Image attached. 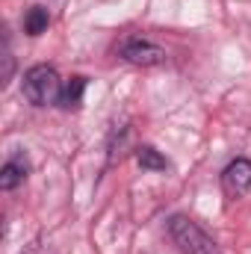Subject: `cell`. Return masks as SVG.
Segmentation results:
<instances>
[{
    "instance_id": "obj_5",
    "label": "cell",
    "mask_w": 251,
    "mask_h": 254,
    "mask_svg": "<svg viewBox=\"0 0 251 254\" xmlns=\"http://www.w3.org/2000/svg\"><path fill=\"white\" fill-rule=\"evenodd\" d=\"M27 172H30L27 157L15 154V157H12V160H6V163H3V169H0V190H6V192L15 190L18 184H24Z\"/></svg>"
},
{
    "instance_id": "obj_8",
    "label": "cell",
    "mask_w": 251,
    "mask_h": 254,
    "mask_svg": "<svg viewBox=\"0 0 251 254\" xmlns=\"http://www.w3.org/2000/svg\"><path fill=\"white\" fill-rule=\"evenodd\" d=\"M48 24H51V15H48L45 6H33V9H27V15H24V30H27L30 36L45 33Z\"/></svg>"
},
{
    "instance_id": "obj_2",
    "label": "cell",
    "mask_w": 251,
    "mask_h": 254,
    "mask_svg": "<svg viewBox=\"0 0 251 254\" xmlns=\"http://www.w3.org/2000/svg\"><path fill=\"white\" fill-rule=\"evenodd\" d=\"M24 98L33 104V107H51L63 98V80L57 74V68L51 65H33L24 71Z\"/></svg>"
},
{
    "instance_id": "obj_9",
    "label": "cell",
    "mask_w": 251,
    "mask_h": 254,
    "mask_svg": "<svg viewBox=\"0 0 251 254\" xmlns=\"http://www.w3.org/2000/svg\"><path fill=\"white\" fill-rule=\"evenodd\" d=\"M12 68H15V63H12V54H9V42L3 39V83H9V77H12Z\"/></svg>"
},
{
    "instance_id": "obj_3",
    "label": "cell",
    "mask_w": 251,
    "mask_h": 254,
    "mask_svg": "<svg viewBox=\"0 0 251 254\" xmlns=\"http://www.w3.org/2000/svg\"><path fill=\"white\" fill-rule=\"evenodd\" d=\"M119 57L125 63L136 65V68H154V65L166 63V51L148 39H127L119 45Z\"/></svg>"
},
{
    "instance_id": "obj_6",
    "label": "cell",
    "mask_w": 251,
    "mask_h": 254,
    "mask_svg": "<svg viewBox=\"0 0 251 254\" xmlns=\"http://www.w3.org/2000/svg\"><path fill=\"white\" fill-rule=\"evenodd\" d=\"M136 163H139L145 172H166V169H169V160H166L157 148H151V145H142V148L136 151Z\"/></svg>"
},
{
    "instance_id": "obj_7",
    "label": "cell",
    "mask_w": 251,
    "mask_h": 254,
    "mask_svg": "<svg viewBox=\"0 0 251 254\" xmlns=\"http://www.w3.org/2000/svg\"><path fill=\"white\" fill-rule=\"evenodd\" d=\"M83 92H86V77H71V80L63 86L60 104H63L65 110H77L80 101H83Z\"/></svg>"
},
{
    "instance_id": "obj_4",
    "label": "cell",
    "mask_w": 251,
    "mask_h": 254,
    "mask_svg": "<svg viewBox=\"0 0 251 254\" xmlns=\"http://www.w3.org/2000/svg\"><path fill=\"white\" fill-rule=\"evenodd\" d=\"M222 190H225V195L231 201L243 198L251 190V160L237 157V160H231L225 166V172H222Z\"/></svg>"
},
{
    "instance_id": "obj_1",
    "label": "cell",
    "mask_w": 251,
    "mask_h": 254,
    "mask_svg": "<svg viewBox=\"0 0 251 254\" xmlns=\"http://www.w3.org/2000/svg\"><path fill=\"white\" fill-rule=\"evenodd\" d=\"M169 237L178 246L181 254H222V249L216 246V240L189 216H172L169 219Z\"/></svg>"
}]
</instances>
